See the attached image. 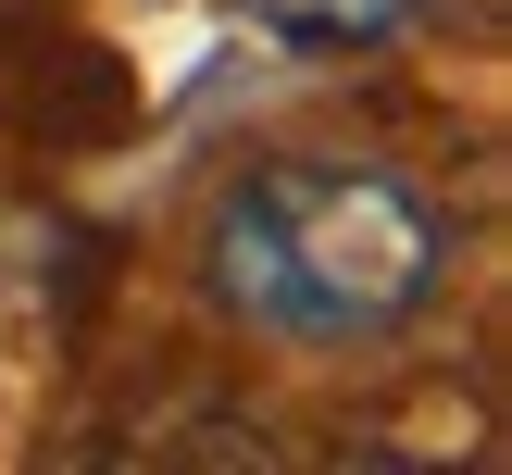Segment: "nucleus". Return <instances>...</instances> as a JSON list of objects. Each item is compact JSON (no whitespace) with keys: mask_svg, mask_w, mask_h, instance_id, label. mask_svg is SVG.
I'll use <instances>...</instances> for the list:
<instances>
[{"mask_svg":"<svg viewBox=\"0 0 512 475\" xmlns=\"http://www.w3.org/2000/svg\"><path fill=\"white\" fill-rule=\"evenodd\" d=\"M200 288L275 350H388L450 288V213L375 150H263L200 225Z\"/></svg>","mask_w":512,"mask_h":475,"instance_id":"nucleus-1","label":"nucleus"},{"mask_svg":"<svg viewBox=\"0 0 512 475\" xmlns=\"http://www.w3.org/2000/svg\"><path fill=\"white\" fill-rule=\"evenodd\" d=\"M263 38H288V50H375L388 25H413L425 0H238Z\"/></svg>","mask_w":512,"mask_h":475,"instance_id":"nucleus-2","label":"nucleus"}]
</instances>
